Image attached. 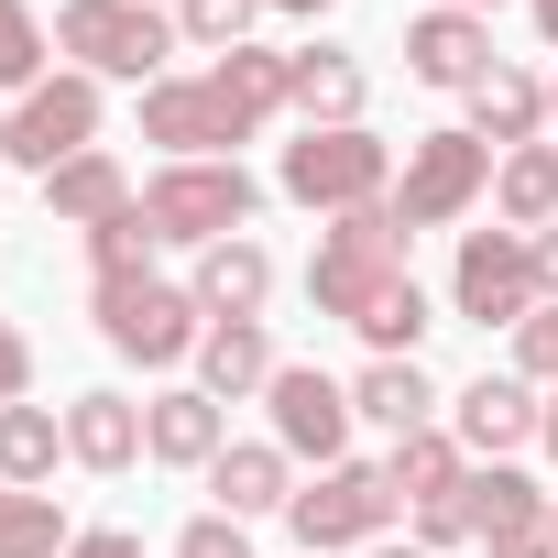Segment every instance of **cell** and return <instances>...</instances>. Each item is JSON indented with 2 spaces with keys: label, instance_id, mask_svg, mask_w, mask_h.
Listing matches in <instances>:
<instances>
[{
  "label": "cell",
  "instance_id": "32",
  "mask_svg": "<svg viewBox=\"0 0 558 558\" xmlns=\"http://www.w3.org/2000/svg\"><path fill=\"white\" fill-rule=\"evenodd\" d=\"M175 558H252V536H241L230 514H197V525L175 536Z\"/></svg>",
  "mask_w": 558,
  "mask_h": 558
},
{
  "label": "cell",
  "instance_id": "19",
  "mask_svg": "<svg viewBox=\"0 0 558 558\" xmlns=\"http://www.w3.org/2000/svg\"><path fill=\"white\" fill-rule=\"evenodd\" d=\"M362 56H340V45H296V121L307 132H351L362 121Z\"/></svg>",
  "mask_w": 558,
  "mask_h": 558
},
{
  "label": "cell",
  "instance_id": "37",
  "mask_svg": "<svg viewBox=\"0 0 558 558\" xmlns=\"http://www.w3.org/2000/svg\"><path fill=\"white\" fill-rule=\"evenodd\" d=\"M536 286H547V307H558V230H536Z\"/></svg>",
  "mask_w": 558,
  "mask_h": 558
},
{
  "label": "cell",
  "instance_id": "7",
  "mask_svg": "<svg viewBox=\"0 0 558 558\" xmlns=\"http://www.w3.org/2000/svg\"><path fill=\"white\" fill-rule=\"evenodd\" d=\"M274 186H286L296 208H329V219H351V208H384L395 197V154L351 121V132H296L286 143V175H274Z\"/></svg>",
  "mask_w": 558,
  "mask_h": 558
},
{
  "label": "cell",
  "instance_id": "2",
  "mask_svg": "<svg viewBox=\"0 0 558 558\" xmlns=\"http://www.w3.org/2000/svg\"><path fill=\"white\" fill-rule=\"evenodd\" d=\"M274 110H296V56L230 45L219 66L143 88V143H165V165H241V143H252Z\"/></svg>",
  "mask_w": 558,
  "mask_h": 558
},
{
  "label": "cell",
  "instance_id": "44",
  "mask_svg": "<svg viewBox=\"0 0 558 558\" xmlns=\"http://www.w3.org/2000/svg\"><path fill=\"white\" fill-rule=\"evenodd\" d=\"M547 121H558V88H547Z\"/></svg>",
  "mask_w": 558,
  "mask_h": 558
},
{
  "label": "cell",
  "instance_id": "34",
  "mask_svg": "<svg viewBox=\"0 0 558 558\" xmlns=\"http://www.w3.org/2000/svg\"><path fill=\"white\" fill-rule=\"evenodd\" d=\"M23 395H34V340L0 318V405H23Z\"/></svg>",
  "mask_w": 558,
  "mask_h": 558
},
{
  "label": "cell",
  "instance_id": "20",
  "mask_svg": "<svg viewBox=\"0 0 558 558\" xmlns=\"http://www.w3.org/2000/svg\"><path fill=\"white\" fill-rule=\"evenodd\" d=\"M132 197H143V186H132V175H121V154H110V143H99V154H77V165H56V175H45V208H56V219H66V230H99V219H121V208H132Z\"/></svg>",
  "mask_w": 558,
  "mask_h": 558
},
{
  "label": "cell",
  "instance_id": "33",
  "mask_svg": "<svg viewBox=\"0 0 558 558\" xmlns=\"http://www.w3.org/2000/svg\"><path fill=\"white\" fill-rule=\"evenodd\" d=\"M471 536V493H449V504H416V547H460Z\"/></svg>",
  "mask_w": 558,
  "mask_h": 558
},
{
  "label": "cell",
  "instance_id": "29",
  "mask_svg": "<svg viewBox=\"0 0 558 558\" xmlns=\"http://www.w3.org/2000/svg\"><path fill=\"white\" fill-rule=\"evenodd\" d=\"M88 274H99V286H121V274H154V219H143V197H132L121 219L88 230Z\"/></svg>",
  "mask_w": 558,
  "mask_h": 558
},
{
  "label": "cell",
  "instance_id": "35",
  "mask_svg": "<svg viewBox=\"0 0 558 558\" xmlns=\"http://www.w3.org/2000/svg\"><path fill=\"white\" fill-rule=\"evenodd\" d=\"M482 558H558V514L547 525H514V536H482Z\"/></svg>",
  "mask_w": 558,
  "mask_h": 558
},
{
  "label": "cell",
  "instance_id": "4",
  "mask_svg": "<svg viewBox=\"0 0 558 558\" xmlns=\"http://www.w3.org/2000/svg\"><path fill=\"white\" fill-rule=\"evenodd\" d=\"M493 197V143L460 121V132H416L405 143V175H395V230L416 241V230H449V219H471Z\"/></svg>",
  "mask_w": 558,
  "mask_h": 558
},
{
  "label": "cell",
  "instance_id": "42",
  "mask_svg": "<svg viewBox=\"0 0 558 558\" xmlns=\"http://www.w3.org/2000/svg\"><path fill=\"white\" fill-rule=\"evenodd\" d=\"M0 165H12V110H0Z\"/></svg>",
  "mask_w": 558,
  "mask_h": 558
},
{
  "label": "cell",
  "instance_id": "14",
  "mask_svg": "<svg viewBox=\"0 0 558 558\" xmlns=\"http://www.w3.org/2000/svg\"><path fill=\"white\" fill-rule=\"evenodd\" d=\"M219 449H230V405H219V395L175 384V395L143 405V460H165V471H208Z\"/></svg>",
  "mask_w": 558,
  "mask_h": 558
},
{
  "label": "cell",
  "instance_id": "22",
  "mask_svg": "<svg viewBox=\"0 0 558 558\" xmlns=\"http://www.w3.org/2000/svg\"><path fill=\"white\" fill-rule=\"evenodd\" d=\"M493 208H504V230H558V143H514L504 165H493Z\"/></svg>",
  "mask_w": 558,
  "mask_h": 558
},
{
  "label": "cell",
  "instance_id": "46",
  "mask_svg": "<svg viewBox=\"0 0 558 558\" xmlns=\"http://www.w3.org/2000/svg\"><path fill=\"white\" fill-rule=\"evenodd\" d=\"M154 12H165V0H154Z\"/></svg>",
  "mask_w": 558,
  "mask_h": 558
},
{
  "label": "cell",
  "instance_id": "31",
  "mask_svg": "<svg viewBox=\"0 0 558 558\" xmlns=\"http://www.w3.org/2000/svg\"><path fill=\"white\" fill-rule=\"evenodd\" d=\"M514 373H525V384H558V307H536V318L514 329Z\"/></svg>",
  "mask_w": 558,
  "mask_h": 558
},
{
  "label": "cell",
  "instance_id": "28",
  "mask_svg": "<svg viewBox=\"0 0 558 558\" xmlns=\"http://www.w3.org/2000/svg\"><path fill=\"white\" fill-rule=\"evenodd\" d=\"M45 77H56V34L34 23V0H0V88L23 99V88H45Z\"/></svg>",
  "mask_w": 558,
  "mask_h": 558
},
{
  "label": "cell",
  "instance_id": "3",
  "mask_svg": "<svg viewBox=\"0 0 558 558\" xmlns=\"http://www.w3.org/2000/svg\"><path fill=\"white\" fill-rule=\"evenodd\" d=\"M88 307H99V340H110L121 362H143V373H175V362H197V340H208V307H197L186 286H165V274L88 286Z\"/></svg>",
  "mask_w": 558,
  "mask_h": 558
},
{
  "label": "cell",
  "instance_id": "45",
  "mask_svg": "<svg viewBox=\"0 0 558 558\" xmlns=\"http://www.w3.org/2000/svg\"><path fill=\"white\" fill-rule=\"evenodd\" d=\"M547 514H558V493H547Z\"/></svg>",
  "mask_w": 558,
  "mask_h": 558
},
{
  "label": "cell",
  "instance_id": "13",
  "mask_svg": "<svg viewBox=\"0 0 558 558\" xmlns=\"http://www.w3.org/2000/svg\"><path fill=\"white\" fill-rule=\"evenodd\" d=\"M405 66H416V88H460L471 99L504 56H493V23L482 12H438V0H427V12L405 23Z\"/></svg>",
  "mask_w": 558,
  "mask_h": 558
},
{
  "label": "cell",
  "instance_id": "41",
  "mask_svg": "<svg viewBox=\"0 0 558 558\" xmlns=\"http://www.w3.org/2000/svg\"><path fill=\"white\" fill-rule=\"evenodd\" d=\"M536 34H547V45H558V0H536Z\"/></svg>",
  "mask_w": 558,
  "mask_h": 558
},
{
  "label": "cell",
  "instance_id": "17",
  "mask_svg": "<svg viewBox=\"0 0 558 558\" xmlns=\"http://www.w3.org/2000/svg\"><path fill=\"white\" fill-rule=\"evenodd\" d=\"M274 373V340H263V318H208V340H197V395H219V405H241V395H263Z\"/></svg>",
  "mask_w": 558,
  "mask_h": 558
},
{
  "label": "cell",
  "instance_id": "24",
  "mask_svg": "<svg viewBox=\"0 0 558 558\" xmlns=\"http://www.w3.org/2000/svg\"><path fill=\"white\" fill-rule=\"evenodd\" d=\"M384 482H395L405 504H449V493L471 482V449H460L449 427H416V438H395V460H384Z\"/></svg>",
  "mask_w": 558,
  "mask_h": 558
},
{
  "label": "cell",
  "instance_id": "6",
  "mask_svg": "<svg viewBox=\"0 0 558 558\" xmlns=\"http://www.w3.org/2000/svg\"><path fill=\"white\" fill-rule=\"evenodd\" d=\"M395 514H405V493L384 482V460H329V471H318V482H296V504H286V525H296V547H307V558L373 547Z\"/></svg>",
  "mask_w": 558,
  "mask_h": 558
},
{
  "label": "cell",
  "instance_id": "38",
  "mask_svg": "<svg viewBox=\"0 0 558 558\" xmlns=\"http://www.w3.org/2000/svg\"><path fill=\"white\" fill-rule=\"evenodd\" d=\"M362 558H438V547H395V536H373V547H362Z\"/></svg>",
  "mask_w": 558,
  "mask_h": 558
},
{
  "label": "cell",
  "instance_id": "40",
  "mask_svg": "<svg viewBox=\"0 0 558 558\" xmlns=\"http://www.w3.org/2000/svg\"><path fill=\"white\" fill-rule=\"evenodd\" d=\"M536 438H547V460H558V384H547V427H536Z\"/></svg>",
  "mask_w": 558,
  "mask_h": 558
},
{
  "label": "cell",
  "instance_id": "27",
  "mask_svg": "<svg viewBox=\"0 0 558 558\" xmlns=\"http://www.w3.org/2000/svg\"><path fill=\"white\" fill-rule=\"evenodd\" d=\"M77 525L56 493H23V482H0V558H66Z\"/></svg>",
  "mask_w": 558,
  "mask_h": 558
},
{
  "label": "cell",
  "instance_id": "18",
  "mask_svg": "<svg viewBox=\"0 0 558 558\" xmlns=\"http://www.w3.org/2000/svg\"><path fill=\"white\" fill-rule=\"evenodd\" d=\"M66 460L99 471V482L132 471V460H143V405H132V395H77V405H66Z\"/></svg>",
  "mask_w": 558,
  "mask_h": 558
},
{
  "label": "cell",
  "instance_id": "21",
  "mask_svg": "<svg viewBox=\"0 0 558 558\" xmlns=\"http://www.w3.org/2000/svg\"><path fill=\"white\" fill-rule=\"evenodd\" d=\"M351 416H373L384 438H416V427H438V384L416 362H362L351 373Z\"/></svg>",
  "mask_w": 558,
  "mask_h": 558
},
{
  "label": "cell",
  "instance_id": "1",
  "mask_svg": "<svg viewBox=\"0 0 558 558\" xmlns=\"http://www.w3.org/2000/svg\"><path fill=\"white\" fill-rule=\"evenodd\" d=\"M307 296H318V318L362 329V340H373V362H416V340L438 329L427 286L405 274L395 197H384V208H351V219H329V241H318V263H307Z\"/></svg>",
  "mask_w": 558,
  "mask_h": 558
},
{
  "label": "cell",
  "instance_id": "25",
  "mask_svg": "<svg viewBox=\"0 0 558 558\" xmlns=\"http://www.w3.org/2000/svg\"><path fill=\"white\" fill-rule=\"evenodd\" d=\"M56 460H66V416H45V405H0V482L45 493Z\"/></svg>",
  "mask_w": 558,
  "mask_h": 558
},
{
  "label": "cell",
  "instance_id": "11",
  "mask_svg": "<svg viewBox=\"0 0 558 558\" xmlns=\"http://www.w3.org/2000/svg\"><path fill=\"white\" fill-rule=\"evenodd\" d=\"M263 405H274V449L286 460H351V384H329L318 362H286L263 384Z\"/></svg>",
  "mask_w": 558,
  "mask_h": 558
},
{
  "label": "cell",
  "instance_id": "8",
  "mask_svg": "<svg viewBox=\"0 0 558 558\" xmlns=\"http://www.w3.org/2000/svg\"><path fill=\"white\" fill-rule=\"evenodd\" d=\"M252 208H263V186H252L241 165H165V175L143 186V219H154V241H186V252H208V241H241V230H252Z\"/></svg>",
  "mask_w": 558,
  "mask_h": 558
},
{
  "label": "cell",
  "instance_id": "5",
  "mask_svg": "<svg viewBox=\"0 0 558 558\" xmlns=\"http://www.w3.org/2000/svg\"><path fill=\"white\" fill-rule=\"evenodd\" d=\"M56 56H77L88 77L154 88L165 56H175V12H154V0H66L56 12Z\"/></svg>",
  "mask_w": 558,
  "mask_h": 558
},
{
  "label": "cell",
  "instance_id": "12",
  "mask_svg": "<svg viewBox=\"0 0 558 558\" xmlns=\"http://www.w3.org/2000/svg\"><path fill=\"white\" fill-rule=\"evenodd\" d=\"M536 427H547V405H536V384H525V373H482V384H460V395H449V438H460L471 460H514Z\"/></svg>",
  "mask_w": 558,
  "mask_h": 558
},
{
  "label": "cell",
  "instance_id": "26",
  "mask_svg": "<svg viewBox=\"0 0 558 558\" xmlns=\"http://www.w3.org/2000/svg\"><path fill=\"white\" fill-rule=\"evenodd\" d=\"M460 493H471V536H514V525H547V493H536L514 460H482Z\"/></svg>",
  "mask_w": 558,
  "mask_h": 558
},
{
  "label": "cell",
  "instance_id": "23",
  "mask_svg": "<svg viewBox=\"0 0 558 558\" xmlns=\"http://www.w3.org/2000/svg\"><path fill=\"white\" fill-rule=\"evenodd\" d=\"M471 132H482V143H504V154H514V143H536V132H547V88H536L525 66H493V77L471 88Z\"/></svg>",
  "mask_w": 558,
  "mask_h": 558
},
{
  "label": "cell",
  "instance_id": "10",
  "mask_svg": "<svg viewBox=\"0 0 558 558\" xmlns=\"http://www.w3.org/2000/svg\"><path fill=\"white\" fill-rule=\"evenodd\" d=\"M77 154H99V77H88V66H56L45 88L12 99V165L45 186V175L77 165Z\"/></svg>",
  "mask_w": 558,
  "mask_h": 558
},
{
  "label": "cell",
  "instance_id": "43",
  "mask_svg": "<svg viewBox=\"0 0 558 558\" xmlns=\"http://www.w3.org/2000/svg\"><path fill=\"white\" fill-rule=\"evenodd\" d=\"M438 12H493V0H438Z\"/></svg>",
  "mask_w": 558,
  "mask_h": 558
},
{
  "label": "cell",
  "instance_id": "9",
  "mask_svg": "<svg viewBox=\"0 0 558 558\" xmlns=\"http://www.w3.org/2000/svg\"><path fill=\"white\" fill-rule=\"evenodd\" d=\"M449 307L482 318V329H525V318L547 307V286H536V241H525V230H460Z\"/></svg>",
  "mask_w": 558,
  "mask_h": 558
},
{
  "label": "cell",
  "instance_id": "16",
  "mask_svg": "<svg viewBox=\"0 0 558 558\" xmlns=\"http://www.w3.org/2000/svg\"><path fill=\"white\" fill-rule=\"evenodd\" d=\"M186 296L208 307V318H263V296H274V252L241 230V241H208L197 252V274H186Z\"/></svg>",
  "mask_w": 558,
  "mask_h": 558
},
{
  "label": "cell",
  "instance_id": "30",
  "mask_svg": "<svg viewBox=\"0 0 558 558\" xmlns=\"http://www.w3.org/2000/svg\"><path fill=\"white\" fill-rule=\"evenodd\" d=\"M252 12H263V0H175V45L230 56V45H252Z\"/></svg>",
  "mask_w": 558,
  "mask_h": 558
},
{
  "label": "cell",
  "instance_id": "36",
  "mask_svg": "<svg viewBox=\"0 0 558 558\" xmlns=\"http://www.w3.org/2000/svg\"><path fill=\"white\" fill-rule=\"evenodd\" d=\"M66 558H154V547H143V536H121V525H77V547H66Z\"/></svg>",
  "mask_w": 558,
  "mask_h": 558
},
{
  "label": "cell",
  "instance_id": "15",
  "mask_svg": "<svg viewBox=\"0 0 558 558\" xmlns=\"http://www.w3.org/2000/svg\"><path fill=\"white\" fill-rule=\"evenodd\" d=\"M208 493H219V514H230V525L286 514V504H296V460L274 449V438H230V449L208 460Z\"/></svg>",
  "mask_w": 558,
  "mask_h": 558
},
{
  "label": "cell",
  "instance_id": "39",
  "mask_svg": "<svg viewBox=\"0 0 558 558\" xmlns=\"http://www.w3.org/2000/svg\"><path fill=\"white\" fill-rule=\"evenodd\" d=\"M263 12H296V23H318V12H329V0H263Z\"/></svg>",
  "mask_w": 558,
  "mask_h": 558
}]
</instances>
